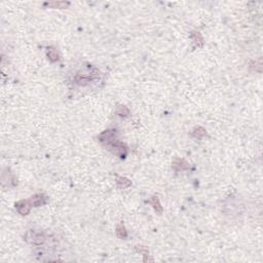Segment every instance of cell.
Returning <instances> with one entry per match:
<instances>
[{
    "label": "cell",
    "mask_w": 263,
    "mask_h": 263,
    "mask_svg": "<svg viewBox=\"0 0 263 263\" xmlns=\"http://www.w3.org/2000/svg\"><path fill=\"white\" fill-rule=\"evenodd\" d=\"M27 237H28V239H31V241H32L33 244H41V243H43V241H44L43 234H42V233H39V232H35V231H30V232L28 233V235H27Z\"/></svg>",
    "instance_id": "1"
},
{
    "label": "cell",
    "mask_w": 263,
    "mask_h": 263,
    "mask_svg": "<svg viewBox=\"0 0 263 263\" xmlns=\"http://www.w3.org/2000/svg\"><path fill=\"white\" fill-rule=\"evenodd\" d=\"M17 209H18L19 213L22 214V215H27V214L29 213V211H30V206H29L28 201H25V200H22L20 201V203H17Z\"/></svg>",
    "instance_id": "2"
},
{
    "label": "cell",
    "mask_w": 263,
    "mask_h": 263,
    "mask_svg": "<svg viewBox=\"0 0 263 263\" xmlns=\"http://www.w3.org/2000/svg\"><path fill=\"white\" fill-rule=\"evenodd\" d=\"M30 203L35 207H38V206H41L45 203V197L41 194H37V195L32 196V198L30 199Z\"/></svg>",
    "instance_id": "3"
},
{
    "label": "cell",
    "mask_w": 263,
    "mask_h": 263,
    "mask_svg": "<svg viewBox=\"0 0 263 263\" xmlns=\"http://www.w3.org/2000/svg\"><path fill=\"white\" fill-rule=\"evenodd\" d=\"M173 167H175L177 171H180V170H186L188 169V164L185 162L184 160H180V158H178V160H175V162H174Z\"/></svg>",
    "instance_id": "4"
},
{
    "label": "cell",
    "mask_w": 263,
    "mask_h": 263,
    "mask_svg": "<svg viewBox=\"0 0 263 263\" xmlns=\"http://www.w3.org/2000/svg\"><path fill=\"white\" fill-rule=\"evenodd\" d=\"M150 203H151V205H153V208H154V210H155L156 212H158V213H162V206H160V201H158V199L156 198L155 196L152 197L151 200H150Z\"/></svg>",
    "instance_id": "5"
},
{
    "label": "cell",
    "mask_w": 263,
    "mask_h": 263,
    "mask_svg": "<svg viewBox=\"0 0 263 263\" xmlns=\"http://www.w3.org/2000/svg\"><path fill=\"white\" fill-rule=\"evenodd\" d=\"M48 50H50V48H48ZM47 56H48V58H50V61H52V62H56V61H58V60H59V55H58V52H57L56 50H54V48H50V50H48Z\"/></svg>",
    "instance_id": "6"
},
{
    "label": "cell",
    "mask_w": 263,
    "mask_h": 263,
    "mask_svg": "<svg viewBox=\"0 0 263 263\" xmlns=\"http://www.w3.org/2000/svg\"><path fill=\"white\" fill-rule=\"evenodd\" d=\"M117 184H118L119 187L126 188V187H128V186L131 185V181H129V180L126 179V178L120 177V178H118V179H117Z\"/></svg>",
    "instance_id": "7"
},
{
    "label": "cell",
    "mask_w": 263,
    "mask_h": 263,
    "mask_svg": "<svg viewBox=\"0 0 263 263\" xmlns=\"http://www.w3.org/2000/svg\"><path fill=\"white\" fill-rule=\"evenodd\" d=\"M205 135H206V131L203 130V128H196V129H194L193 132H192V136L195 138H201Z\"/></svg>",
    "instance_id": "8"
},
{
    "label": "cell",
    "mask_w": 263,
    "mask_h": 263,
    "mask_svg": "<svg viewBox=\"0 0 263 263\" xmlns=\"http://www.w3.org/2000/svg\"><path fill=\"white\" fill-rule=\"evenodd\" d=\"M48 6H52V7L57 8H65L66 6L69 5V3L68 2H52V3H47Z\"/></svg>",
    "instance_id": "9"
},
{
    "label": "cell",
    "mask_w": 263,
    "mask_h": 263,
    "mask_svg": "<svg viewBox=\"0 0 263 263\" xmlns=\"http://www.w3.org/2000/svg\"><path fill=\"white\" fill-rule=\"evenodd\" d=\"M116 233H117V235L120 237V239L126 237V228H124V225H119V226H118L117 230H116Z\"/></svg>",
    "instance_id": "10"
},
{
    "label": "cell",
    "mask_w": 263,
    "mask_h": 263,
    "mask_svg": "<svg viewBox=\"0 0 263 263\" xmlns=\"http://www.w3.org/2000/svg\"><path fill=\"white\" fill-rule=\"evenodd\" d=\"M117 114L120 116H128L129 114H130V111H129L128 108L124 107V106H120L117 110Z\"/></svg>",
    "instance_id": "11"
},
{
    "label": "cell",
    "mask_w": 263,
    "mask_h": 263,
    "mask_svg": "<svg viewBox=\"0 0 263 263\" xmlns=\"http://www.w3.org/2000/svg\"><path fill=\"white\" fill-rule=\"evenodd\" d=\"M192 36L194 37V39H195L196 43L198 44L199 46L203 45V38H201V35L199 34L198 32H194L193 34H192Z\"/></svg>",
    "instance_id": "12"
}]
</instances>
